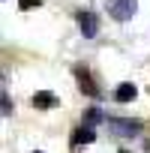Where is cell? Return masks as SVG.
<instances>
[{"label": "cell", "mask_w": 150, "mask_h": 153, "mask_svg": "<svg viewBox=\"0 0 150 153\" xmlns=\"http://www.w3.org/2000/svg\"><path fill=\"white\" fill-rule=\"evenodd\" d=\"M99 120H102V114H99L96 108H93V111H87V126H93V123H99Z\"/></svg>", "instance_id": "8"}, {"label": "cell", "mask_w": 150, "mask_h": 153, "mask_svg": "<svg viewBox=\"0 0 150 153\" xmlns=\"http://www.w3.org/2000/svg\"><path fill=\"white\" fill-rule=\"evenodd\" d=\"M78 24H81V33H84L87 39H93V36L99 33V18H96L93 12H78Z\"/></svg>", "instance_id": "3"}, {"label": "cell", "mask_w": 150, "mask_h": 153, "mask_svg": "<svg viewBox=\"0 0 150 153\" xmlns=\"http://www.w3.org/2000/svg\"><path fill=\"white\" fill-rule=\"evenodd\" d=\"M75 75H78V87L87 93V96H99V87L90 81V75L87 72H81V69H75Z\"/></svg>", "instance_id": "5"}, {"label": "cell", "mask_w": 150, "mask_h": 153, "mask_svg": "<svg viewBox=\"0 0 150 153\" xmlns=\"http://www.w3.org/2000/svg\"><path fill=\"white\" fill-rule=\"evenodd\" d=\"M33 105H36L39 111H48V108H54V105H57V96H54V93H48V90H39V93H33Z\"/></svg>", "instance_id": "4"}, {"label": "cell", "mask_w": 150, "mask_h": 153, "mask_svg": "<svg viewBox=\"0 0 150 153\" xmlns=\"http://www.w3.org/2000/svg\"><path fill=\"white\" fill-rule=\"evenodd\" d=\"M39 3H42V0H18L21 9H33V6H39Z\"/></svg>", "instance_id": "9"}, {"label": "cell", "mask_w": 150, "mask_h": 153, "mask_svg": "<svg viewBox=\"0 0 150 153\" xmlns=\"http://www.w3.org/2000/svg\"><path fill=\"white\" fill-rule=\"evenodd\" d=\"M36 153H39V150H36Z\"/></svg>", "instance_id": "11"}, {"label": "cell", "mask_w": 150, "mask_h": 153, "mask_svg": "<svg viewBox=\"0 0 150 153\" xmlns=\"http://www.w3.org/2000/svg\"><path fill=\"white\" fill-rule=\"evenodd\" d=\"M135 93H138V90H135V84H120V87L114 90V99H117V102H132V99H135Z\"/></svg>", "instance_id": "7"}, {"label": "cell", "mask_w": 150, "mask_h": 153, "mask_svg": "<svg viewBox=\"0 0 150 153\" xmlns=\"http://www.w3.org/2000/svg\"><path fill=\"white\" fill-rule=\"evenodd\" d=\"M105 9L111 12V18H117V21H129V18L135 15L138 3H135V0H105Z\"/></svg>", "instance_id": "1"}, {"label": "cell", "mask_w": 150, "mask_h": 153, "mask_svg": "<svg viewBox=\"0 0 150 153\" xmlns=\"http://www.w3.org/2000/svg\"><path fill=\"white\" fill-rule=\"evenodd\" d=\"M9 111H12V105H9V96L3 93V114H9Z\"/></svg>", "instance_id": "10"}, {"label": "cell", "mask_w": 150, "mask_h": 153, "mask_svg": "<svg viewBox=\"0 0 150 153\" xmlns=\"http://www.w3.org/2000/svg\"><path fill=\"white\" fill-rule=\"evenodd\" d=\"M105 123H108V129H114V132L123 135V138H132V135L141 132V123H138V120H117V117H108Z\"/></svg>", "instance_id": "2"}, {"label": "cell", "mask_w": 150, "mask_h": 153, "mask_svg": "<svg viewBox=\"0 0 150 153\" xmlns=\"http://www.w3.org/2000/svg\"><path fill=\"white\" fill-rule=\"evenodd\" d=\"M93 138H96L93 126H81V129H75V135H72V144H90Z\"/></svg>", "instance_id": "6"}]
</instances>
